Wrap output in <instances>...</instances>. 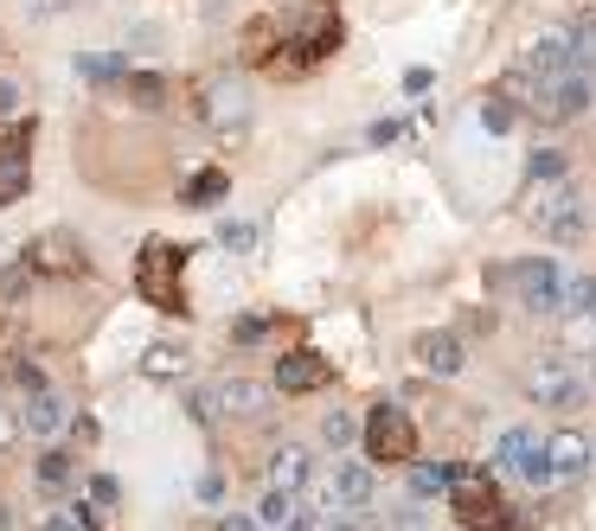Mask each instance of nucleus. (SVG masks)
Wrapping results in <instances>:
<instances>
[{"label":"nucleus","mask_w":596,"mask_h":531,"mask_svg":"<svg viewBox=\"0 0 596 531\" xmlns=\"http://www.w3.org/2000/svg\"><path fill=\"white\" fill-rule=\"evenodd\" d=\"M32 179V122L0 128V205H13Z\"/></svg>","instance_id":"9b49d317"},{"label":"nucleus","mask_w":596,"mask_h":531,"mask_svg":"<svg viewBox=\"0 0 596 531\" xmlns=\"http://www.w3.org/2000/svg\"><path fill=\"white\" fill-rule=\"evenodd\" d=\"M257 525H263V531H289V525H295V493H276V486H263Z\"/></svg>","instance_id":"4be33fe9"},{"label":"nucleus","mask_w":596,"mask_h":531,"mask_svg":"<svg viewBox=\"0 0 596 531\" xmlns=\"http://www.w3.org/2000/svg\"><path fill=\"white\" fill-rule=\"evenodd\" d=\"M526 218H533V230L551 237V244H584V230H590V212H584V199H577L570 179H539V186L526 193Z\"/></svg>","instance_id":"f257e3e1"},{"label":"nucleus","mask_w":596,"mask_h":531,"mask_svg":"<svg viewBox=\"0 0 596 531\" xmlns=\"http://www.w3.org/2000/svg\"><path fill=\"white\" fill-rule=\"evenodd\" d=\"M430 83H437V77L423 71V65H417V71H404V90H411V97H423V90H430Z\"/></svg>","instance_id":"f704fd0d"},{"label":"nucleus","mask_w":596,"mask_h":531,"mask_svg":"<svg viewBox=\"0 0 596 531\" xmlns=\"http://www.w3.org/2000/svg\"><path fill=\"white\" fill-rule=\"evenodd\" d=\"M500 288H514V302L526 314H558L565 307V282L558 276V263H545V256H526V263H507V269H494Z\"/></svg>","instance_id":"7ed1b4c3"},{"label":"nucleus","mask_w":596,"mask_h":531,"mask_svg":"<svg viewBox=\"0 0 596 531\" xmlns=\"http://www.w3.org/2000/svg\"><path fill=\"white\" fill-rule=\"evenodd\" d=\"M39 531H84V525H78V512H52Z\"/></svg>","instance_id":"c9c22d12"},{"label":"nucleus","mask_w":596,"mask_h":531,"mask_svg":"<svg viewBox=\"0 0 596 531\" xmlns=\"http://www.w3.org/2000/svg\"><path fill=\"white\" fill-rule=\"evenodd\" d=\"M372 493H379V474L365 461H340L334 474H328V486H321V507L334 512V519H360L372 507Z\"/></svg>","instance_id":"6e6552de"},{"label":"nucleus","mask_w":596,"mask_h":531,"mask_svg":"<svg viewBox=\"0 0 596 531\" xmlns=\"http://www.w3.org/2000/svg\"><path fill=\"white\" fill-rule=\"evenodd\" d=\"M71 0H27V13H65Z\"/></svg>","instance_id":"e433bc0d"},{"label":"nucleus","mask_w":596,"mask_h":531,"mask_svg":"<svg viewBox=\"0 0 596 531\" xmlns=\"http://www.w3.org/2000/svg\"><path fill=\"white\" fill-rule=\"evenodd\" d=\"M199 500H206V507H218V500H225V474H218V468L199 481Z\"/></svg>","instance_id":"473e14b6"},{"label":"nucleus","mask_w":596,"mask_h":531,"mask_svg":"<svg viewBox=\"0 0 596 531\" xmlns=\"http://www.w3.org/2000/svg\"><path fill=\"white\" fill-rule=\"evenodd\" d=\"M193 116L206 128H244L251 122V83L237 71H225V77H206L199 83V97H193Z\"/></svg>","instance_id":"423d86ee"},{"label":"nucleus","mask_w":596,"mask_h":531,"mask_svg":"<svg viewBox=\"0 0 596 531\" xmlns=\"http://www.w3.org/2000/svg\"><path fill=\"white\" fill-rule=\"evenodd\" d=\"M545 449H551V468H558V481H577V474H590V468H596V449H590V442H584L577 430H558L551 442H545Z\"/></svg>","instance_id":"dca6fc26"},{"label":"nucleus","mask_w":596,"mask_h":531,"mask_svg":"<svg viewBox=\"0 0 596 531\" xmlns=\"http://www.w3.org/2000/svg\"><path fill=\"white\" fill-rule=\"evenodd\" d=\"M39 486H46V493H65V486H71V455H39Z\"/></svg>","instance_id":"bb28decb"},{"label":"nucleus","mask_w":596,"mask_h":531,"mask_svg":"<svg viewBox=\"0 0 596 531\" xmlns=\"http://www.w3.org/2000/svg\"><path fill=\"white\" fill-rule=\"evenodd\" d=\"M225 193H232V179H225V167H199V174L186 179V205H193V212H206V205H218Z\"/></svg>","instance_id":"aec40b11"},{"label":"nucleus","mask_w":596,"mask_h":531,"mask_svg":"<svg viewBox=\"0 0 596 531\" xmlns=\"http://www.w3.org/2000/svg\"><path fill=\"white\" fill-rule=\"evenodd\" d=\"M494 455H500V468H507V474H519V481H533V486L558 481V468H551V449H545L533 430H507Z\"/></svg>","instance_id":"1a4fd4ad"},{"label":"nucleus","mask_w":596,"mask_h":531,"mask_svg":"<svg viewBox=\"0 0 596 531\" xmlns=\"http://www.w3.org/2000/svg\"><path fill=\"white\" fill-rule=\"evenodd\" d=\"M180 269H186V250H180V244H167V237L141 244V263H135V288H141V302H155V307H167V314H180V307H186Z\"/></svg>","instance_id":"f03ea898"},{"label":"nucleus","mask_w":596,"mask_h":531,"mask_svg":"<svg viewBox=\"0 0 596 531\" xmlns=\"http://www.w3.org/2000/svg\"><path fill=\"white\" fill-rule=\"evenodd\" d=\"M123 90H129L135 109H160V102L174 97V83H167V77H155V71H129V83H123Z\"/></svg>","instance_id":"412c9836"},{"label":"nucleus","mask_w":596,"mask_h":531,"mask_svg":"<svg viewBox=\"0 0 596 531\" xmlns=\"http://www.w3.org/2000/svg\"><path fill=\"white\" fill-rule=\"evenodd\" d=\"M417 365H423V372H430V378H456V372H462L468 365V346H462V333H417Z\"/></svg>","instance_id":"4468645a"},{"label":"nucleus","mask_w":596,"mask_h":531,"mask_svg":"<svg viewBox=\"0 0 596 531\" xmlns=\"http://www.w3.org/2000/svg\"><path fill=\"white\" fill-rule=\"evenodd\" d=\"M13 442H20V410H13V404H0V455H7Z\"/></svg>","instance_id":"7c9ffc66"},{"label":"nucleus","mask_w":596,"mask_h":531,"mask_svg":"<svg viewBox=\"0 0 596 531\" xmlns=\"http://www.w3.org/2000/svg\"><path fill=\"white\" fill-rule=\"evenodd\" d=\"M309 481H314V455L302 442H276V449H270V486H276V493H302Z\"/></svg>","instance_id":"2eb2a0df"},{"label":"nucleus","mask_w":596,"mask_h":531,"mask_svg":"<svg viewBox=\"0 0 596 531\" xmlns=\"http://www.w3.org/2000/svg\"><path fill=\"white\" fill-rule=\"evenodd\" d=\"M218 531H263V525L251 519V512H225V519H218Z\"/></svg>","instance_id":"72a5a7b5"},{"label":"nucleus","mask_w":596,"mask_h":531,"mask_svg":"<svg viewBox=\"0 0 596 531\" xmlns=\"http://www.w3.org/2000/svg\"><path fill=\"white\" fill-rule=\"evenodd\" d=\"M289 531H321V525H314V519H295V525H289Z\"/></svg>","instance_id":"ea45409f"},{"label":"nucleus","mask_w":596,"mask_h":531,"mask_svg":"<svg viewBox=\"0 0 596 531\" xmlns=\"http://www.w3.org/2000/svg\"><path fill=\"white\" fill-rule=\"evenodd\" d=\"M32 269H52V276H78L84 269V250H78V237H39V244H32V256H27Z\"/></svg>","instance_id":"f3484780"},{"label":"nucleus","mask_w":596,"mask_h":531,"mask_svg":"<svg viewBox=\"0 0 596 531\" xmlns=\"http://www.w3.org/2000/svg\"><path fill=\"white\" fill-rule=\"evenodd\" d=\"M565 307L570 314H596V276H570L565 282Z\"/></svg>","instance_id":"cd10ccee"},{"label":"nucleus","mask_w":596,"mask_h":531,"mask_svg":"<svg viewBox=\"0 0 596 531\" xmlns=\"http://www.w3.org/2000/svg\"><path fill=\"white\" fill-rule=\"evenodd\" d=\"M218 250L251 256V250H257V225H251V218H232V225H218Z\"/></svg>","instance_id":"393cba45"},{"label":"nucleus","mask_w":596,"mask_h":531,"mask_svg":"<svg viewBox=\"0 0 596 531\" xmlns=\"http://www.w3.org/2000/svg\"><path fill=\"white\" fill-rule=\"evenodd\" d=\"M328 378H334V365L321 353H309V346H295V353L276 358V391H289V397H302V391H328Z\"/></svg>","instance_id":"ddd939ff"},{"label":"nucleus","mask_w":596,"mask_h":531,"mask_svg":"<svg viewBox=\"0 0 596 531\" xmlns=\"http://www.w3.org/2000/svg\"><path fill=\"white\" fill-rule=\"evenodd\" d=\"M78 71L90 83H129V58L123 51H78Z\"/></svg>","instance_id":"6ab92c4d"},{"label":"nucleus","mask_w":596,"mask_h":531,"mask_svg":"<svg viewBox=\"0 0 596 531\" xmlns=\"http://www.w3.org/2000/svg\"><path fill=\"white\" fill-rule=\"evenodd\" d=\"M321 531H360V519H328Z\"/></svg>","instance_id":"4c0bfd02"},{"label":"nucleus","mask_w":596,"mask_h":531,"mask_svg":"<svg viewBox=\"0 0 596 531\" xmlns=\"http://www.w3.org/2000/svg\"><path fill=\"white\" fill-rule=\"evenodd\" d=\"M353 435H360V423H353V410H328V416H321V442H328V449H353Z\"/></svg>","instance_id":"b1692460"},{"label":"nucleus","mask_w":596,"mask_h":531,"mask_svg":"<svg viewBox=\"0 0 596 531\" xmlns=\"http://www.w3.org/2000/svg\"><path fill=\"white\" fill-rule=\"evenodd\" d=\"M20 430L39 435V442H52L58 430H71V397H65L58 384H46V391L20 397Z\"/></svg>","instance_id":"f8f14e48"},{"label":"nucleus","mask_w":596,"mask_h":531,"mask_svg":"<svg viewBox=\"0 0 596 531\" xmlns=\"http://www.w3.org/2000/svg\"><path fill=\"white\" fill-rule=\"evenodd\" d=\"M379 531H430V512L417 507V500H404V507H391L379 519Z\"/></svg>","instance_id":"a878e982"},{"label":"nucleus","mask_w":596,"mask_h":531,"mask_svg":"<svg viewBox=\"0 0 596 531\" xmlns=\"http://www.w3.org/2000/svg\"><path fill=\"white\" fill-rule=\"evenodd\" d=\"M20 97H27V90H20L13 77H0V128H7V122H20Z\"/></svg>","instance_id":"c85d7f7f"},{"label":"nucleus","mask_w":596,"mask_h":531,"mask_svg":"<svg viewBox=\"0 0 596 531\" xmlns=\"http://www.w3.org/2000/svg\"><path fill=\"white\" fill-rule=\"evenodd\" d=\"M365 455L379 468H411L417 461V423L398 404H372L365 416Z\"/></svg>","instance_id":"39448f33"},{"label":"nucleus","mask_w":596,"mask_h":531,"mask_svg":"<svg viewBox=\"0 0 596 531\" xmlns=\"http://www.w3.org/2000/svg\"><path fill=\"white\" fill-rule=\"evenodd\" d=\"M141 372H148V378H180V372H186V346H167V340H160V346H148Z\"/></svg>","instance_id":"5701e85b"},{"label":"nucleus","mask_w":596,"mask_h":531,"mask_svg":"<svg viewBox=\"0 0 596 531\" xmlns=\"http://www.w3.org/2000/svg\"><path fill=\"white\" fill-rule=\"evenodd\" d=\"M526 397L545 410H577L584 404V372L570 365L565 353H545L533 372H526Z\"/></svg>","instance_id":"0eeeda50"},{"label":"nucleus","mask_w":596,"mask_h":531,"mask_svg":"<svg viewBox=\"0 0 596 531\" xmlns=\"http://www.w3.org/2000/svg\"><path fill=\"white\" fill-rule=\"evenodd\" d=\"M199 7H206V20H218V7H225V0H199Z\"/></svg>","instance_id":"58836bf2"},{"label":"nucleus","mask_w":596,"mask_h":531,"mask_svg":"<svg viewBox=\"0 0 596 531\" xmlns=\"http://www.w3.org/2000/svg\"><path fill=\"white\" fill-rule=\"evenodd\" d=\"M481 122H488L494 135H500V128H514V102H507V97H488V102H481Z\"/></svg>","instance_id":"c756f323"},{"label":"nucleus","mask_w":596,"mask_h":531,"mask_svg":"<svg viewBox=\"0 0 596 531\" xmlns=\"http://www.w3.org/2000/svg\"><path fill=\"white\" fill-rule=\"evenodd\" d=\"M90 507H97V512L116 507V481H109V474H97V481H90Z\"/></svg>","instance_id":"2f4dec72"},{"label":"nucleus","mask_w":596,"mask_h":531,"mask_svg":"<svg viewBox=\"0 0 596 531\" xmlns=\"http://www.w3.org/2000/svg\"><path fill=\"white\" fill-rule=\"evenodd\" d=\"M519 102L539 116V122H577L590 109V77L570 71V77H545V83H514Z\"/></svg>","instance_id":"20e7f679"},{"label":"nucleus","mask_w":596,"mask_h":531,"mask_svg":"<svg viewBox=\"0 0 596 531\" xmlns=\"http://www.w3.org/2000/svg\"><path fill=\"white\" fill-rule=\"evenodd\" d=\"M456 486V468H442V461H411V500H442Z\"/></svg>","instance_id":"a211bd4d"},{"label":"nucleus","mask_w":596,"mask_h":531,"mask_svg":"<svg viewBox=\"0 0 596 531\" xmlns=\"http://www.w3.org/2000/svg\"><path fill=\"white\" fill-rule=\"evenodd\" d=\"M206 404H212V416H237V423H257L263 410L276 404V391L263 378H218L206 391Z\"/></svg>","instance_id":"9d476101"}]
</instances>
